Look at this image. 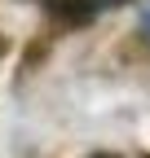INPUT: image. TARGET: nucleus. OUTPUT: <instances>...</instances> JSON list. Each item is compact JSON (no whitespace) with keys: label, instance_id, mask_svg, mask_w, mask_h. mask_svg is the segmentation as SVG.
<instances>
[{"label":"nucleus","instance_id":"1","mask_svg":"<svg viewBox=\"0 0 150 158\" xmlns=\"http://www.w3.org/2000/svg\"><path fill=\"white\" fill-rule=\"evenodd\" d=\"M119 0H49V9L62 18V22H71V27H80V22H93L97 13H106V9H115Z\"/></svg>","mask_w":150,"mask_h":158},{"label":"nucleus","instance_id":"2","mask_svg":"<svg viewBox=\"0 0 150 158\" xmlns=\"http://www.w3.org/2000/svg\"><path fill=\"white\" fill-rule=\"evenodd\" d=\"M141 27L150 31V5H141Z\"/></svg>","mask_w":150,"mask_h":158}]
</instances>
